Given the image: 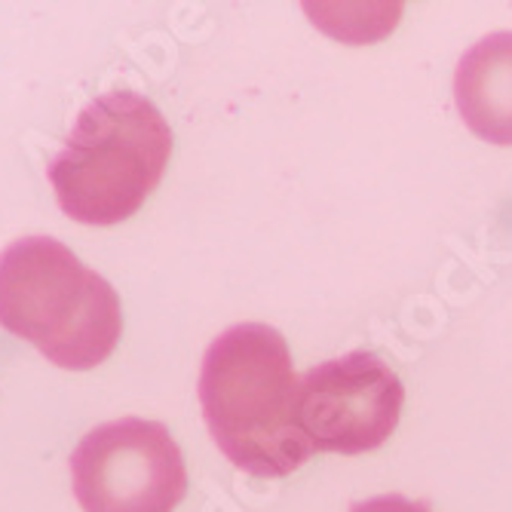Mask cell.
<instances>
[{
  "mask_svg": "<svg viewBox=\"0 0 512 512\" xmlns=\"http://www.w3.org/2000/svg\"><path fill=\"white\" fill-rule=\"evenodd\" d=\"M172 154V129L157 105L114 89L92 99L46 175L62 212L80 224H120L160 184Z\"/></svg>",
  "mask_w": 512,
  "mask_h": 512,
  "instance_id": "3957f363",
  "label": "cell"
},
{
  "mask_svg": "<svg viewBox=\"0 0 512 512\" xmlns=\"http://www.w3.org/2000/svg\"><path fill=\"white\" fill-rule=\"evenodd\" d=\"M405 387L371 350L325 359L301 375V427L313 454H365L399 424Z\"/></svg>",
  "mask_w": 512,
  "mask_h": 512,
  "instance_id": "5b68a950",
  "label": "cell"
},
{
  "mask_svg": "<svg viewBox=\"0 0 512 512\" xmlns=\"http://www.w3.org/2000/svg\"><path fill=\"white\" fill-rule=\"evenodd\" d=\"M197 393L212 442L237 470L283 479L313 457L298 411L301 378L273 325L224 329L206 347Z\"/></svg>",
  "mask_w": 512,
  "mask_h": 512,
  "instance_id": "6da1fadb",
  "label": "cell"
},
{
  "mask_svg": "<svg viewBox=\"0 0 512 512\" xmlns=\"http://www.w3.org/2000/svg\"><path fill=\"white\" fill-rule=\"evenodd\" d=\"M350 512H433L427 500H408L402 494H381L368 497L350 506Z\"/></svg>",
  "mask_w": 512,
  "mask_h": 512,
  "instance_id": "52a82bcc",
  "label": "cell"
},
{
  "mask_svg": "<svg viewBox=\"0 0 512 512\" xmlns=\"http://www.w3.org/2000/svg\"><path fill=\"white\" fill-rule=\"evenodd\" d=\"M68 467L83 512H172L188 494L178 442L169 427L145 417H120L89 430Z\"/></svg>",
  "mask_w": 512,
  "mask_h": 512,
  "instance_id": "277c9868",
  "label": "cell"
},
{
  "mask_svg": "<svg viewBox=\"0 0 512 512\" xmlns=\"http://www.w3.org/2000/svg\"><path fill=\"white\" fill-rule=\"evenodd\" d=\"M454 105L479 138L512 145V31H494L460 56Z\"/></svg>",
  "mask_w": 512,
  "mask_h": 512,
  "instance_id": "8992f818",
  "label": "cell"
},
{
  "mask_svg": "<svg viewBox=\"0 0 512 512\" xmlns=\"http://www.w3.org/2000/svg\"><path fill=\"white\" fill-rule=\"evenodd\" d=\"M0 325L59 368L102 365L123 332L114 286L53 237H25L0 252Z\"/></svg>",
  "mask_w": 512,
  "mask_h": 512,
  "instance_id": "7a4b0ae2",
  "label": "cell"
}]
</instances>
